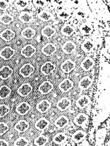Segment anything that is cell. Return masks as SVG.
I'll return each instance as SVG.
<instances>
[{
  "label": "cell",
  "instance_id": "obj_11",
  "mask_svg": "<svg viewBox=\"0 0 110 146\" xmlns=\"http://www.w3.org/2000/svg\"><path fill=\"white\" fill-rule=\"evenodd\" d=\"M53 89V84L49 81L43 82L38 87L39 92L45 95L49 94Z\"/></svg>",
  "mask_w": 110,
  "mask_h": 146
},
{
  "label": "cell",
  "instance_id": "obj_30",
  "mask_svg": "<svg viewBox=\"0 0 110 146\" xmlns=\"http://www.w3.org/2000/svg\"><path fill=\"white\" fill-rule=\"evenodd\" d=\"M11 89L7 86L4 85L0 87V99L4 100L7 98L11 94Z\"/></svg>",
  "mask_w": 110,
  "mask_h": 146
},
{
  "label": "cell",
  "instance_id": "obj_35",
  "mask_svg": "<svg viewBox=\"0 0 110 146\" xmlns=\"http://www.w3.org/2000/svg\"><path fill=\"white\" fill-rule=\"evenodd\" d=\"M57 16L59 19H60L62 20H67L70 19L71 15L67 11L60 10L57 12Z\"/></svg>",
  "mask_w": 110,
  "mask_h": 146
},
{
  "label": "cell",
  "instance_id": "obj_12",
  "mask_svg": "<svg viewBox=\"0 0 110 146\" xmlns=\"http://www.w3.org/2000/svg\"><path fill=\"white\" fill-rule=\"evenodd\" d=\"M30 127V124L27 121L21 119L15 125V129L19 133H23L27 131Z\"/></svg>",
  "mask_w": 110,
  "mask_h": 146
},
{
  "label": "cell",
  "instance_id": "obj_42",
  "mask_svg": "<svg viewBox=\"0 0 110 146\" xmlns=\"http://www.w3.org/2000/svg\"><path fill=\"white\" fill-rule=\"evenodd\" d=\"M10 5L7 1H0V9L6 10L9 7Z\"/></svg>",
  "mask_w": 110,
  "mask_h": 146
},
{
  "label": "cell",
  "instance_id": "obj_7",
  "mask_svg": "<svg viewBox=\"0 0 110 146\" xmlns=\"http://www.w3.org/2000/svg\"><path fill=\"white\" fill-rule=\"evenodd\" d=\"M51 102L46 100H42L36 105L37 110L41 113H45L51 108Z\"/></svg>",
  "mask_w": 110,
  "mask_h": 146
},
{
  "label": "cell",
  "instance_id": "obj_18",
  "mask_svg": "<svg viewBox=\"0 0 110 146\" xmlns=\"http://www.w3.org/2000/svg\"><path fill=\"white\" fill-rule=\"evenodd\" d=\"M93 84L92 79L88 76H85L82 78L78 83V87L81 90H87Z\"/></svg>",
  "mask_w": 110,
  "mask_h": 146
},
{
  "label": "cell",
  "instance_id": "obj_26",
  "mask_svg": "<svg viewBox=\"0 0 110 146\" xmlns=\"http://www.w3.org/2000/svg\"><path fill=\"white\" fill-rule=\"evenodd\" d=\"M95 47V43L91 39H86L81 45V48L85 52H91Z\"/></svg>",
  "mask_w": 110,
  "mask_h": 146
},
{
  "label": "cell",
  "instance_id": "obj_6",
  "mask_svg": "<svg viewBox=\"0 0 110 146\" xmlns=\"http://www.w3.org/2000/svg\"><path fill=\"white\" fill-rule=\"evenodd\" d=\"M57 50L56 46L52 43H48L44 45L42 49V53L47 56H51L53 55Z\"/></svg>",
  "mask_w": 110,
  "mask_h": 146
},
{
  "label": "cell",
  "instance_id": "obj_41",
  "mask_svg": "<svg viewBox=\"0 0 110 146\" xmlns=\"http://www.w3.org/2000/svg\"><path fill=\"white\" fill-rule=\"evenodd\" d=\"M34 5L37 7H44L47 4V2L46 1H42V0H34L33 1Z\"/></svg>",
  "mask_w": 110,
  "mask_h": 146
},
{
  "label": "cell",
  "instance_id": "obj_20",
  "mask_svg": "<svg viewBox=\"0 0 110 146\" xmlns=\"http://www.w3.org/2000/svg\"><path fill=\"white\" fill-rule=\"evenodd\" d=\"M16 35L15 33L11 29H6L0 34V38L6 42L11 41Z\"/></svg>",
  "mask_w": 110,
  "mask_h": 146
},
{
  "label": "cell",
  "instance_id": "obj_24",
  "mask_svg": "<svg viewBox=\"0 0 110 146\" xmlns=\"http://www.w3.org/2000/svg\"><path fill=\"white\" fill-rule=\"evenodd\" d=\"M56 33V30L50 26H47L41 30V34L47 38L52 37Z\"/></svg>",
  "mask_w": 110,
  "mask_h": 146
},
{
  "label": "cell",
  "instance_id": "obj_38",
  "mask_svg": "<svg viewBox=\"0 0 110 146\" xmlns=\"http://www.w3.org/2000/svg\"><path fill=\"white\" fill-rule=\"evenodd\" d=\"M74 14L75 17L79 20L85 19L87 16V13L82 9H78L77 10H76Z\"/></svg>",
  "mask_w": 110,
  "mask_h": 146
},
{
  "label": "cell",
  "instance_id": "obj_21",
  "mask_svg": "<svg viewBox=\"0 0 110 146\" xmlns=\"http://www.w3.org/2000/svg\"><path fill=\"white\" fill-rule=\"evenodd\" d=\"M88 121V116L85 113L78 114L74 119V123L77 126H82Z\"/></svg>",
  "mask_w": 110,
  "mask_h": 146
},
{
  "label": "cell",
  "instance_id": "obj_33",
  "mask_svg": "<svg viewBox=\"0 0 110 146\" xmlns=\"http://www.w3.org/2000/svg\"><path fill=\"white\" fill-rule=\"evenodd\" d=\"M48 142V138L44 135H39L34 141V144L37 146L45 145Z\"/></svg>",
  "mask_w": 110,
  "mask_h": 146
},
{
  "label": "cell",
  "instance_id": "obj_5",
  "mask_svg": "<svg viewBox=\"0 0 110 146\" xmlns=\"http://www.w3.org/2000/svg\"><path fill=\"white\" fill-rule=\"evenodd\" d=\"M75 68V63L71 60H67L64 61L60 66L61 70L65 73V74H69Z\"/></svg>",
  "mask_w": 110,
  "mask_h": 146
},
{
  "label": "cell",
  "instance_id": "obj_34",
  "mask_svg": "<svg viewBox=\"0 0 110 146\" xmlns=\"http://www.w3.org/2000/svg\"><path fill=\"white\" fill-rule=\"evenodd\" d=\"M13 20V17L8 13H4L0 16V23L6 25L11 24Z\"/></svg>",
  "mask_w": 110,
  "mask_h": 146
},
{
  "label": "cell",
  "instance_id": "obj_1",
  "mask_svg": "<svg viewBox=\"0 0 110 146\" xmlns=\"http://www.w3.org/2000/svg\"><path fill=\"white\" fill-rule=\"evenodd\" d=\"M35 71L34 66L30 64L27 63L22 66L19 69L20 75L23 78H29L30 77Z\"/></svg>",
  "mask_w": 110,
  "mask_h": 146
},
{
  "label": "cell",
  "instance_id": "obj_8",
  "mask_svg": "<svg viewBox=\"0 0 110 146\" xmlns=\"http://www.w3.org/2000/svg\"><path fill=\"white\" fill-rule=\"evenodd\" d=\"M31 109V106L27 102H21L16 108V111L20 115H24L28 113Z\"/></svg>",
  "mask_w": 110,
  "mask_h": 146
},
{
  "label": "cell",
  "instance_id": "obj_4",
  "mask_svg": "<svg viewBox=\"0 0 110 146\" xmlns=\"http://www.w3.org/2000/svg\"><path fill=\"white\" fill-rule=\"evenodd\" d=\"M36 53V48L32 44H27L21 48L20 53L25 58H30Z\"/></svg>",
  "mask_w": 110,
  "mask_h": 146
},
{
  "label": "cell",
  "instance_id": "obj_23",
  "mask_svg": "<svg viewBox=\"0 0 110 146\" xmlns=\"http://www.w3.org/2000/svg\"><path fill=\"white\" fill-rule=\"evenodd\" d=\"M35 35V30L31 27H27L21 32V36L26 39H31L34 38Z\"/></svg>",
  "mask_w": 110,
  "mask_h": 146
},
{
  "label": "cell",
  "instance_id": "obj_36",
  "mask_svg": "<svg viewBox=\"0 0 110 146\" xmlns=\"http://www.w3.org/2000/svg\"><path fill=\"white\" fill-rule=\"evenodd\" d=\"M15 5L16 7L20 9H24L26 8L29 5V3L27 1H25V0H17L15 1Z\"/></svg>",
  "mask_w": 110,
  "mask_h": 146
},
{
  "label": "cell",
  "instance_id": "obj_9",
  "mask_svg": "<svg viewBox=\"0 0 110 146\" xmlns=\"http://www.w3.org/2000/svg\"><path fill=\"white\" fill-rule=\"evenodd\" d=\"M91 102V100L90 97L88 95H83L81 96L76 101V106L79 109H83L87 105H89Z\"/></svg>",
  "mask_w": 110,
  "mask_h": 146
},
{
  "label": "cell",
  "instance_id": "obj_19",
  "mask_svg": "<svg viewBox=\"0 0 110 146\" xmlns=\"http://www.w3.org/2000/svg\"><path fill=\"white\" fill-rule=\"evenodd\" d=\"M95 61L91 57H86L81 64V68L84 71H89L94 66Z\"/></svg>",
  "mask_w": 110,
  "mask_h": 146
},
{
  "label": "cell",
  "instance_id": "obj_32",
  "mask_svg": "<svg viewBox=\"0 0 110 146\" xmlns=\"http://www.w3.org/2000/svg\"><path fill=\"white\" fill-rule=\"evenodd\" d=\"M38 18L43 21H49L53 19V15L47 11H42L38 15Z\"/></svg>",
  "mask_w": 110,
  "mask_h": 146
},
{
  "label": "cell",
  "instance_id": "obj_16",
  "mask_svg": "<svg viewBox=\"0 0 110 146\" xmlns=\"http://www.w3.org/2000/svg\"><path fill=\"white\" fill-rule=\"evenodd\" d=\"M61 49L65 54H70L73 53L75 50L76 45L73 42L69 40L63 44L61 47Z\"/></svg>",
  "mask_w": 110,
  "mask_h": 146
},
{
  "label": "cell",
  "instance_id": "obj_13",
  "mask_svg": "<svg viewBox=\"0 0 110 146\" xmlns=\"http://www.w3.org/2000/svg\"><path fill=\"white\" fill-rule=\"evenodd\" d=\"M71 105V102L68 98L64 97L60 99L56 104L57 108L60 111H65Z\"/></svg>",
  "mask_w": 110,
  "mask_h": 146
},
{
  "label": "cell",
  "instance_id": "obj_3",
  "mask_svg": "<svg viewBox=\"0 0 110 146\" xmlns=\"http://www.w3.org/2000/svg\"><path fill=\"white\" fill-rule=\"evenodd\" d=\"M15 51L11 46H6L0 51V57L4 60L11 59L15 55Z\"/></svg>",
  "mask_w": 110,
  "mask_h": 146
},
{
  "label": "cell",
  "instance_id": "obj_14",
  "mask_svg": "<svg viewBox=\"0 0 110 146\" xmlns=\"http://www.w3.org/2000/svg\"><path fill=\"white\" fill-rule=\"evenodd\" d=\"M56 66L50 61L44 63L41 67V72L44 75H49L55 69Z\"/></svg>",
  "mask_w": 110,
  "mask_h": 146
},
{
  "label": "cell",
  "instance_id": "obj_22",
  "mask_svg": "<svg viewBox=\"0 0 110 146\" xmlns=\"http://www.w3.org/2000/svg\"><path fill=\"white\" fill-rule=\"evenodd\" d=\"M69 123V118L65 116L62 115L59 117L55 121V125L58 128H63L66 125H67Z\"/></svg>",
  "mask_w": 110,
  "mask_h": 146
},
{
  "label": "cell",
  "instance_id": "obj_27",
  "mask_svg": "<svg viewBox=\"0 0 110 146\" xmlns=\"http://www.w3.org/2000/svg\"><path fill=\"white\" fill-rule=\"evenodd\" d=\"M19 19L23 23H29L33 21V16L28 12H23L19 15Z\"/></svg>",
  "mask_w": 110,
  "mask_h": 146
},
{
  "label": "cell",
  "instance_id": "obj_39",
  "mask_svg": "<svg viewBox=\"0 0 110 146\" xmlns=\"http://www.w3.org/2000/svg\"><path fill=\"white\" fill-rule=\"evenodd\" d=\"M10 111V108L6 105H0V118L7 115Z\"/></svg>",
  "mask_w": 110,
  "mask_h": 146
},
{
  "label": "cell",
  "instance_id": "obj_37",
  "mask_svg": "<svg viewBox=\"0 0 110 146\" xmlns=\"http://www.w3.org/2000/svg\"><path fill=\"white\" fill-rule=\"evenodd\" d=\"M29 144V141L24 137L18 138L14 142L13 145L15 146H26Z\"/></svg>",
  "mask_w": 110,
  "mask_h": 146
},
{
  "label": "cell",
  "instance_id": "obj_15",
  "mask_svg": "<svg viewBox=\"0 0 110 146\" xmlns=\"http://www.w3.org/2000/svg\"><path fill=\"white\" fill-rule=\"evenodd\" d=\"M13 73V70L9 66H3L0 69V79L7 80L12 75Z\"/></svg>",
  "mask_w": 110,
  "mask_h": 146
},
{
  "label": "cell",
  "instance_id": "obj_43",
  "mask_svg": "<svg viewBox=\"0 0 110 146\" xmlns=\"http://www.w3.org/2000/svg\"><path fill=\"white\" fill-rule=\"evenodd\" d=\"M9 143L6 141L4 139H0V145H3V146H5V145H9Z\"/></svg>",
  "mask_w": 110,
  "mask_h": 146
},
{
  "label": "cell",
  "instance_id": "obj_28",
  "mask_svg": "<svg viewBox=\"0 0 110 146\" xmlns=\"http://www.w3.org/2000/svg\"><path fill=\"white\" fill-rule=\"evenodd\" d=\"M75 32V29L74 27L71 26L70 24H65L64 25L61 29V33L63 35L66 36H71Z\"/></svg>",
  "mask_w": 110,
  "mask_h": 146
},
{
  "label": "cell",
  "instance_id": "obj_2",
  "mask_svg": "<svg viewBox=\"0 0 110 146\" xmlns=\"http://www.w3.org/2000/svg\"><path fill=\"white\" fill-rule=\"evenodd\" d=\"M33 90V86L30 83H26L22 84L17 89V92L20 96L22 97H25L30 94Z\"/></svg>",
  "mask_w": 110,
  "mask_h": 146
},
{
  "label": "cell",
  "instance_id": "obj_10",
  "mask_svg": "<svg viewBox=\"0 0 110 146\" xmlns=\"http://www.w3.org/2000/svg\"><path fill=\"white\" fill-rule=\"evenodd\" d=\"M73 82L69 79H65L58 86L59 90L63 92H67L73 88Z\"/></svg>",
  "mask_w": 110,
  "mask_h": 146
},
{
  "label": "cell",
  "instance_id": "obj_17",
  "mask_svg": "<svg viewBox=\"0 0 110 146\" xmlns=\"http://www.w3.org/2000/svg\"><path fill=\"white\" fill-rule=\"evenodd\" d=\"M49 121L45 118L42 117L37 120L35 124V128L40 131H42L47 128L49 125Z\"/></svg>",
  "mask_w": 110,
  "mask_h": 146
},
{
  "label": "cell",
  "instance_id": "obj_29",
  "mask_svg": "<svg viewBox=\"0 0 110 146\" xmlns=\"http://www.w3.org/2000/svg\"><path fill=\"white\" fill-rule=\"evenodd\" d=\"M67 140V136L64 133L60 132L54 136L53 141L56 144H62Z\"/></svg>",
  "mask_w": 110,
  "mask_h": 146
},
{
  "label": "cell",
  "instance_id": "obj_40",
  "mask_svg": "<svg viewBox=\"0 0 110 146\" xmlns=\"http://www.w3.org/2000/svg\"><path fill=\"white\" fill-rule=\"evenodd\" d=\"M9 129V125L4 122L0 123V136L5 134Z\"/></svg>",
  "mask_w": 110,
  "mask_h": 146
},
{
  "label": "cell",
  "instance_id": "obj_31",
  "mask_svg": "<svg viewBox=\"0 0 110 146\" xmlns=\"http://www.w3.org/2000/svg\"><path fill=\"white\" fill-rule=\"evenodd\" d=\"M79 31L82 34L84 35H90L93 31V27L89 24H82L79 28Z\"/></svg>",
  "mask_w": 110,
  "mask_h": 146
},
{
  "label": "cell",
  "instance_id": "obj_25",
  "mask_svg": "<svg viewBox=\"0 0 110 146\" xmlns=\"http://www.w3.org/2000/svg\"><path fill=\"white\" fill-rule=\"evenodd\" d=\"M86 136V133L82 130H79L75 132L71 137L72 140L75 143L81 142L85 139Z\"/></svg>",
  "mask_w": 110,
  "mask_h": 146
}]
</instances>
